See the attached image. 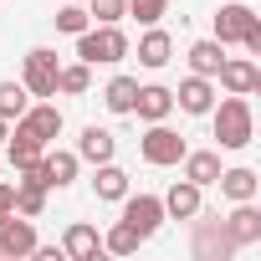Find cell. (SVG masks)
<instances>
[{"mask_svg":"<svg viewBox=\"0 0 261 261\" xmlns=\"http://www.w3.org/2000/svg\"><path fill=\"white\" fill-rule=\"evenodd\" d=\"M210 123H215V139L220 149H246L256 139V118H251V102L241 92L220 97V108H210Z\"/></svg>","mask_w":261,"mask_h":261,"instance_id":"6da1fadb","label":"cell"},{"mask_svg":"<svg viewBox=\"0 0 261 261\" xmlns=\"http://www.w3.org/2000/svg\"><path fill=\"white\" fill-rule=\"evenodd\" d=\"M215 41H220V46L241 41L246 51H261V16H256L251 6H241V0L220 6V11H215Z\"/></svg>","mask_w":261,"mask_h":261,"instance_id":"7a4b0ae2","label":"cell"},{"mask_svg":"<svg viewBox=\"0 0 261 261\" xmlns=\"http://www.w3.org/2000/svg\"><path fill=\"white\" fill-rule=\"evenodd\" d=\"M128 57V36L118 31V26H87V31H77V62H87V67H113V62H123Z\"/></svg>","mask_w":261,"mask_h":261,"instance_id":"3957f363","label":"cell"},{"mask_svg":"<svg viewBox=\"0 0 261 261\" xmlns=\"http://www.w3.org/2000/svg\"><path fill=\"white\" fill-rule=\"evenodd\" d=\"M57 72H62L57 51L31 46V51H26V67H21V82H26V92H31V97H57Z\"/></svg>","mask_w":261,"mask_h":261,"instance_id":"277c9868","label":"cell"},{"mask_svg":"<svg viewBox=\"0 0 261 261\" xmlns=\"http://www.w3.org/2000/svg\"><path fill=\"white\" fill-rule=\"evenodd\" d=\"M139 154L164 169V164H179L185 159V139L174 134V128H164V123H149V134L139 139Z\"/></svg>","mask_w":261,"mask_h":261,"instance_id":"5b68a950","label":"cell"},{"mask_svg":"<svg viewBox=\"0 0 261 261\" xmlns=\"http://www.w3.org/2000/svg\"><path fill=\"white\" fill-rule=\"evenodd\" d=\"M123 220L149 241V236L164 225V200H159V195H123Z\"/></svg>","mask_w":261,"mask_h":261,"instance_id":"8992f818","label":"cell"},{"mask_svg":"<svg viewBox=\"0 0 261 261\" xmlns=\"http://www.w3.org/2000/svg\"><path fill=\"white\" fill-rule=\"evenodd\" d=\"M215 77H220V87H225V92H241V97H251V92L261 87V67H256L251 57H225Z\"/></svg>","mask_w":261,"mask_h":261,"instance_id":"52a82bcc","label":"cell"},{"mask_svg":"<svg viewBox=\"0 0 261 261\" xmlns=\"http://www.w3.org/2000/svg\"><path fill=\"white\" fill-rule=\"evenodd\" d=\"M31 251H36V225L11 210L0 220V256H31Z\"/></svg>","mask_w":261,"mask_h":261,"instance_id":"ba28073f","label":"cell"},{"mask_svg":"<svg viewBox=\"0 0 261 261\" xmlns=\"http://www.w3.org/2000/svg\"><path fill=\"white\" fill-rule=\"evenodd\" d=\"M174 102H179L185 113H195V118H205V113L215 108V77H200V72H190V77L179 82V92H174Z\"/></svg>","mask_w":261,"mask_h":261,"instance_id":"9c48e42d","label":"cell"},{"mask_svg":"<svg viewBox=\"0 0 261 261\" xmlns=\"http://www.w3.org/2000/svg\"><path fill=\"white\" fill-rule=\"evenodd\" d=\"M261 241V210L256 200H236V215L225 220V246H251Z\"/></svg>","mask_w":261,"mask_h":261,"instance_id":"30bf717a","label":"cell"},{"mask_svg":"<svg viewBox=\"0 0 261 261\" xmlns=\"http://www.w3.org/2000/svg\"><path fill=\"white\" fill-rule=\"evenodd\" d=\"M134 113H139L144 123H164V118L174 113V92H169V87H159V82H149V87H139V92H134Z\"/></svg>","mask_w":261,"mask_h":261,"instance_id":"8fae6325","label":"cell"},{"mask_svg":"<svg viewBox=\"0 0 261 261\" xmlns=\"http://www.w3.org/2000/svg\"><path fill=\"white\" fill-rule=\"evenodd\" d=\"M16 123H21V128H31V134H36V139H46V144H51V139L62 134V108L41 97V102H31V108H26V113H21Z\"/></svg>","mask_w":261,"mask_h":261,"instance_id":"7c38bea8","label":"cell"},{"mask_svg":"<svg viewBox=\"0 0 261 261\" xmlns=\"http://www.w3.org/2000/svg\"><path fill=\"white\" fill-rule=\"evenodd\" d=\"M113 154H118V139L108 134V128L87 123V128H82V139H77V159H87V164H108Z\"/></svg>","mask_w":261,"mask_h":261,"instance_id":"4fadbf2b","label":"cell"},{"mask_svg":"<svg viewBox=\"0 0 261 261\" xmlns=\"http://www.w3.org/2000/svg\"><path fill=\"white\" fill-rule=\"evenodd\" d=\"M195 215H200V185H190V179L169 185V195H164V220H195Z\"/></svg>","mask_w":261,"mask_h":261,"instance_id":"5bb4252c","label":"cell"},{"mask_svg":"<svg viewBox=\"0 0 261 261\" xmlns=\"http://www.w3.org/2000/svg\"><path fill=\"white\" fill-rule=\"evenodd\" d=\"M6 149H11V164H16V169H31V164L46 154V139H36L31 128L16 123V128H11V139H6Z\"/></svg>","mask_w":261,"mask_h":261,"instance_id":"9a60e30c","label":"cell"},{"mask_svg":"<svg viewBox=\"0 0 261 261\" xmlns=\"http://www.w3.org/2000/svg\"><path fill=\"white\" fill-rule=\"evenodd\" d=\"M179 164H185V179H190V185H200V190L220 179V154H215V149H195V154L185 149V159H179Z\"/></svg>","mask_w":261,"mask_h":261,"instance_id":"2e32d148","label":"cell"},{"mask_svg":"<svg viewBox=\"0 0 261 261\" xmlns=\"http://www.w3.org/2000/svg\"><path fill=\"white\" fill-rule=\"evenodd\" d=\"M97 251H102V241H97V230L92 225H67V236H62V256H72V261H97Z\"/></svg>","mask_w":261,"mask_h":261,"instance_id":"e0dca14e","label":"cell"},{"mask_svg":"<svg viewBox=\"0 0 261 261\" xmlns=\"http://www.w3.org/2000/svg\"><path fill=\"white\" fill-rule=\"evenodd\" d=\"M169 57H174V41H169V31L149 26V31H144V41H139V62H144L149 72H159V67H169Z\"/></svg>","mask_w":261,"mask_h":261,"instance_id":"ac0fdd59","label":"cell"},{"mask_svg":"<svg viewBox=\"0 0 261 261\" xmlns=\"http://www.w3.org/2000/svg\"><path fill=\"white\" fill-rule=\"evenodd\" d=\"M77 154H67V149H51V154H41V174H46V190H62V185H72L77 179Z\"/></svg>","mask_w":261,"mask_h":261,"instance_id":"d6986e66","label":"cell"},{"mask_svg":"<svg viewBox=\"0 0 261 261\" xmlns=\"http://www.w3.org/2000/svg\"><path fill=\"white\" fill-rule=\"evenodd\" d=\"M220 195L225 200H256V190H261V179H256V169H220Z\"/></svg>","mask_w":261,"mask_h":261,"instance_id":"ffe728a7","label":"cell"},{"mask_svg":"<svg viewBox=\"0 0 261 261\" xmlns=\"http://www.w3.org/2000/svg\"><path fill=\"white\" fill-rule=\"evenodd\" d=\"M41 210H46V185H41V179H26V174H21V179H16V215L36 220Z\"/></svg>","mask_w":261,"mask_h":261,"instance_id":"44dd1931","label":"cell"},{"mask_svg":"<svg viewBox=\"0 0 261 261\" xmlns=\"http://www.w3.org/2000/svg\"><path fill=\"white\" fill-rule=\"evenodd\" d=\"M220 62H225V46H220L215 36L190 46V72H200V77H215V72H220Z\"/></svg>","mask_w":261,"mask_h":261,"instance_id":"7402d4cb","label":"cell"},{"mask_svg":"<svg viewBox=\"0 0 261 261\" xmlns=\"http://www.w3.org/2000/svg\"><path fill=\"white\" fill-rule=\"evenodd\" d=\"M92 190H97V200H123L128 195V174L108 159V164H97V179H92Z\"/></svg>","mask_w":261,"mask_h":261,"instance_id":"603a6c76","label":"cell"},{"mask_svg":"<svg viewBox=\"0 0 261 261\" xmlns=\"http://www.w3.org/2000/svg\"><path fill=\"white\" fill-rule=\"evenodd\" d=\"M31 108V92H26V82H0V118H6V123H16L21 113Z\"/></svg>","mask_w":261,"mask_h":261,"instance_id":"cb8c5ba5","label":"cell"},{"mask_svg":"<svg viewBox=\"0 0 261 261\" xmlns=\"http://www.w3.org/2000/svg\"><path fill=\"white\" fill-rule=\"evenodd\" d=\"M134 92H139V82H134V77H113V82L102 87L108 113H134Z\"/></svg>","mask_w":261,"mask_h":261,"instance_id":"d4e9b609","label":"cell"},{"mask_svg":"<svg viewBox=\"0 0 261 261\" xmlns=\"http://www.w3.org/2000/svg\"><path fill=\"white\" fill-rule=\"evenodd\" d=\"M87 87H92V67H87V62H72V67H62V72H57V92L82 97Z\"/></svg>","mask_w":261,"mask_h":261,"instance_id":"484cf974","label":"cell"},{"mask_svg":"<svg viewBox=\"0 0 261 261\" xmlns=\"http://www.w3.org/2000/svg\"><path fill=\"white\" fill-rule=\"evenodd\" d=\"M139 241H144V236H139L134 225H128V220H118V225L102 236V251H113V256H134V251H139Z\"/></svg>","mask_w":261,"mask_h":261,"instance_id":"4316f807","label":"cell"},{"mask_svg":"<svg viewBox=\"0 0 261 261\" xmlns=\"http://www.w3.org/2000/svg\"><path fill=\"white\" fill-rule=\"evenodd\" d=\"M51 21H57V31H67V36H77V31H87V26H92V16L77 6V0H62V11H57Z\"/></svg>","mask_w":261,"mask_h":261,"instance_id":"83f0119b","label":"cell"},{"mask_svg":"<svg viewBox=\"0 0 261 261\" xmlns=\"http://www.w3.org/2000/svg\"><path fill=\"white\" fill-rule=\"evenodd\" d=\"M87 16H92L97 26H118V21L128 16V0H87Z\"/></svg>","mask_w":261,"mask_h":261,"instance_id":"f1b7e54d","label":"cell"},{"mask_svg":"<svg viewBox=\"0 0 261 261\" xmlns=\"http://www.w3.org/2000/svg\"><path fill=\"white\" fill-rule=\"evenodd\" d=\"M164 11H169V0H128V16H139V26H159Z\"/></svg>","mask_w":261,"mask_h":261,"instance_id":"f546056e","label":"cell"},{"mask_svg":"<svg viewBox=\"0 0 261 261\" xmlns=\"http://www.w3.org/2000/svg\"><path fill=\"white\" fill-rule=\"evenodd\" d=\"M16 210V185H0V220Z\"/></svg>","mask_w":261,"mask_h":261,"instance_id":"4dcf8cb0","label":"cell"},{"mask_svg":"<svg viewBox=\"0 0 261 261\" xmlns=\"http://www.w3.org/2000/svg\"><path fill=\"white\" fill-rule=\"evenodd\" d=\"M6 139H11V123H6V118H0V144H6Z\"/></svg>","mask_w":261,"mask_h":261,"instance_id":"1f68e13d","label":"cell"}]
</instances>
